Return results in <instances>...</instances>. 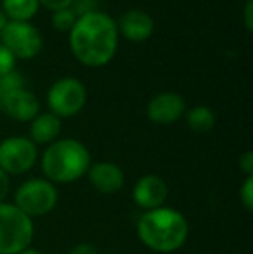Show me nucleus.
Here are the masks:
<instances>
[{"mask_svg": "<svg viewBox=\"0 0 253 254\" xmlns=\"http://www.w3.org/2000/svg\"><path fill=\"white\" fill-rule=\"evenodd\" d=\"M0 42L16 59H33L42 52L44 38L31 23L9 21L0 31Z\"/></svg>", "mask_w": 253, "mask_h": 254, "instance_id": "7", "label": "nucleus"}, {"mask_svg": "<svg viewBox=\"0 0 253 254\" xmlns=\"http://www.w3.org/2000/svg\"><path fill=\"white\" fill-rule=\"evenodd\" d=\"M38 3H40V5H44L45 9L56 12V10H61V9H68V7H71L73 0H38Z\"/></svg>", "mask_w": 253, "mask_h": 254, "instance_id": "23", "label": "nucleus"}, {"mask_svg": "<svg viewBox=\"0 0 253 254\" xmlns=\"http://www.w3.org/2000/svg\"><path fill=\"white\" fill-rule=\"evenodd\" d=\"M14 66H16V57L0 44V76L14 71Z\"/></svg>", "mask_w": 253, "mask_h": 254, "instance_id": "20", "label": "nucleus"}, {"mask_svg": "<svg viewBox=\"0 0 253 254\" xmlns=\"http://www.w3.org/2000/svg\"><path fill=\"white\" fill-rule=\"evenodd\" d=\"M37 145L28 137H9L0 142V168L7 175H21L37 161Z\"/></svg>", "mask_w": 253, "mask_h": 254, "instance_id": "8", "label": "nucleus"}, {"mask_svg": "<svg viewBox=\"0 0 253 254\" xmlns=\"http://www.w3.org/2000/svg\"><path fill=\"white\" fill-rule=\"evenodd\" d=\"M2 109L16 121H33L40 114V102L33 92L21 88L0 97Z\"/></svg>", "mask_w": 253, "mask_h": 254, "instance_id": "10", "label": "nucleus"}, {"mask_svg": "<svg viewBox=\"0 0 253 254\" xmlns=\"http://www.w3.org/2000/svg\"><path fill=\"white\" fill-rule=\"evenodd\" d=\"M38 0H2V10L9 21L30 23L38 12Z\"/></svg>", "mask_w": 253, "mask_h": 254, "instance_id": "15", "label": "nucleus"}, {"mask_svg": "<svg viewBox=\"0 0 253 254\" xmlns=\"http://www.w3.org/2000/svg\"><path fill=\"white\" fill-rule=\"evenodd\" d=\"M58 202V190L49 180L31 178L19 185L14 194V206L21 209L28 218L44 216L51 213Z\"/></svg>", "mask_w": 253, "mask_h": 254, "instance_id": "5", "label": "nucleus"}, {"mask_svg": "<svg viewBox=\"0 0 253 254\" xmlns=\"http://www.w3.org/2000/svg\"><path fill=\"white\" fill-rule=\"evenodd\" d=\"M189 234L187 220L172 207L146 211L137 221V235L156 253H173L184 246Z\"/></svg>", "mask_w": 253, "mask_h": 254, "instance_id": "2", "label": "nucleus"}, {"mask_svg": "<svg viewBox=\"0 0 253 254\" xmlns=\"http://www.w3.org/2000/svg\"><path fill=\"white\" fill-rule=\"evenodd\" d=\"M90 168L88 149L75 138L52 142L42 156V171L49 182L70 184L84 177Z\"/></svg>", "mask_w": 253, "mask_h": 254, "instance_id": "3", "label": "nucleus"}, {"mask_svg": "<svg viewBox=\"0 0 253 254\" xmlns=\"http://www.w3.org/2000/svg\"><path fill=\"white\" fill-rule=\"evenodd\" d=\"M7 23H9V19H7V16L3 14V10L0 9V31L3 30V26H5Z\"/></svg>", "mask_w": 253, "mask_h": 254, "instance_id": "27", "label": "nucleus"}, {"mask_svg": "<svg viewBox=\"0 0 253 254\" xmlns=\"http://www.w3.org/2000/svg\"><path fill=\"white\" fill-rule=\"evenodd\" d=\"M247 2H253V0H247Z\"/></svg>", "mask_w": 253, "mask_h": 254, "instance_id": "30", "label": "nucleus"}, {"mask_svg": "<svg viewBox=\"0 0 253 254\" xmlns=\"http://www.w3.org/2000/svg\"><path fill=\"white\" fill-rule=\"evenodd\" d=\"M134 201L139 207L151 211L156 207H162L165 202L167 195H169V187H167L165 180L156 175H146L135 184L134 187Z\"/></svg>", "mask_w": 253, "mask_h": 254, "instance_id": "11", "label": "nucleus"}, {"mask_svg": "<svg viewBox=\"0 0 253 254\" xmlns=\"http://www.w3.org/2000/svg\"><path fill=\"white\" fill-rule=\"evenodd\" d=\"M240 168L247 177H253V152L252 151H247L245 154L240 156Z\"/></svg>", "mask_w": 253, "mask_h": 254, "instance_id": "22", "label": "nucleus"}, {"mask_svg": "<svg viewBox=\"0 0 253 254\" xmlns=\"http://www.w3.org/2000/svg\"><path fill=\"white\" fill-rule=\"evenodd\" d=\"M49 109L54 116L71 118L78 114L87 104V88L78 78L64 76L51 85L47 92Z\"/></svg>", "mask_w": 253, "mask_h": 254, "instance_id": "6", "label": "nucleus"}, {"mask_svg": "<svg viewBox=\"0 0 253 254\" xmlns=\"http://www.w3.org/2000/svg\"><path fill=\"white\" fill-rule=\"evenodd\" d=\"M61 120L54 116L52 113L38 114L33 121H31L30 128V140L37 144H52L61 133Z\"/></svg>", "mask_w": 253, "mask_h": 254, "instance_id": "14", "label": "nucleus"}, {"mask_svg": "<svg viewBox=\"0 0 253 254\" xmlns=\"http://www.w3.org/2000/svg\"><path fill=\"white\" fill-rule=\"evenodd\" d=\"M17 254H42V253H38L37 249L26 248V249H24V251H21V253H17Z\"/></svg>", "mask_w": 253, "mask_h": 254, "instance_id": "28", "label": "nucleus"}, {"mask_svg": "<svg viewBox=\"0 0 253 254\" xmlns=\"http://www.w3.org/2000/svg\"><path fill=\"white\" fill-rule=\"evenodd\" d=\"M88 180L95 190L102 194H115L123 187V171L113 163H97L88 168Z\"/></svg>", "mask_w": 253, "mask_h": 254, "instance_id": "13", "label": "nucleus"}, {"mask_svg": "<svg viewBox=\"0 0 253 254\" xmlns=\"http://www.w3.org/2000/svg\"><path fill=\"white\" fill-rule=\"evenodd\" d=\"M35 228L14 204L0 202V254H17L30 248Z\"/></svg>", "mask_w": 253, "mask_h": 254, "instance_id": "4", "label": "nucleus"}, {"mask_svg": "<svg viewBox=\"0 0 253 254\" xmlns=\"http://www.w3.org/2000/svg\"><path fill=\"white\" fill-rule=\"evenodd\" d=\"M77 19H78V16L73 12L71 7L52 12V26L58 31H70L71 28H73V24L77 23Z\"/></svg>", "mask_w": 253, "mask_h": 254, "instance_id": "17", "label": "nucleus"}, {"mask_svg": "<svg viewBox=\"0 0 253 254\" xmlns=\"http://www.w3.org/2000/svg\"><path fill=\"white\" fill-rule=\"evenodd\" d=\"M187 127L196 133H206L215 127V114L210 107L206 106H196L187 113L186 116Z\"/></svg>", "mask_w": 253, "mask_h": 254, "instance_id": "16", "label": "nucleus"}, {"mask_svg": "<svg viewBox=\"0 0 253 254\" xmlns=\"http://www.w3.org/2000/svg\"><path fill=\"white\" fill-rule=\"evenodd\" d=\"M9 187H10L9 175L0 168V202H3V199L7 197V194H9Z\"/></svg>", "mask_w": 253, "mask_h": 254, "instance_id": "24", "label": "nucleus"}, {"mask_svg": "<svg viewBox=\"0 0 253 254\" xmlns=\"http://www.w3.org/2000/svg\"><path fill=\"white\" fill-rule=\"evenodd\" d=\"M0 113H2V102H0Z\"/></svg>", "mask_w": 253, "mask_h": 254, "instance_id": "29", "label": "nucleus"}, {"mask_svg": "<svg viewBox=\"0 0 253 254\" xmlns=\"http://www.w3.org/2000/svg\"><path fill=\"white\" fill-rule=\"evenodd\" d=\"M116 26H118V33H122L127 40L135 42V44L149 40L151 35L155 33V19L141 9L127 10L120 23H116Z\"/></svg>", "mask_w": 253, "mask_h": 254, "instance_id": "12", "label": "nucleus"}, {"mask_svg": "<svg viewBox=\"0 0 253 254\" xmlns=\"http://www.w3.org/2000/svg\"><path fill=\"white\" fill-rule=\"evenodd\" d=\"M21 88H24V76L16 69L0 76V97L14 90H21Z\"/></svg>", "mask_w": 253, "mask_h": 254, "instance_id": "18", "label": "nucleus"}, {"mask_svg": "<svg viewBox=\"0 0 253 254\" xmlns=\"http://www.w3.org/2000/svg\"><path fill=\"white\" fill-rule=\"evenodd\" d=\"M243 19H245V26H247V30L250 31L252 26H253V2H247L245 10H243Z\"/></svg>", "mask_w": 253, "mask_h": 254, "instance_id": "26", "label": "nucleus"}, {"mask_svg": "<svg viewBox=\"0 0 253 254\" xmlns=\"http://www.w3.org/2000/svg\"><path fill=\"white\" fill-rule=\"evenodd\" d=\"M71 9L73 12L77 14L78 17L84 16V14H88V12H94L95 9V0H73L71 3Z\"/></svg>", "mask_w": 253, "mask_h": 254, "instance_id": "21", "label": "nucleus"}, {"mask_svg": "<svg viewBox=\"0 0 253 254\" xmlns=\"http://www.w3.org/2000/svg\"><path fill=\"white\" fill-rule=\"evenodd\" d=\"M68 33L71 52L84 66H106L111 63L118 49V26L109 14L101 10L80 16Z\"/></svg>", "mask_w": 253, "mask_h": 254, "instance_id": "1", "label": "nucleus"}, {"mask_svg": "<svg viewBox=\"0 0 253 254\" xmlns=\"http://www.w3.org/2000/svg\"><path fill=\"white\" fill-rule=\"evenodd\" d=\"M70 254H99L97 248L92 244H78L70 251Z\"/></svg>", "mask_w": 253, "mask_h": 254, "instance_id": "25", "label": "nucleus"}, {"mask_svg": "<svg viewBox=\"0 0 253 254\" xmlns=\"http://www.w3.org/2000/svg\"><path fill=\"white\" fill-rule=\"evenodd\" d=\"M186 101L175 92H162L148 104V118L156 125H173L184 116Z\"/></svg>", "mask_w": 253, "mask_h": 254, "instance_id": "9", "label": "nucleus"}, {"mask_svg": "<svg viewBox=\"0 0 253 254\" xmlns=\"http://www.w3.org/2000/svg\"><path fill=\"white\" fill-rule=\"evenodd\" d=\"M241 195V202H243V207L250 213L253 211V177H247L243 182V187L240 190Z\"/></svg>", "mask_w": 253, "mask_h": 254, "instance_id": "19", "label": "nucleus"}]
</instances>
